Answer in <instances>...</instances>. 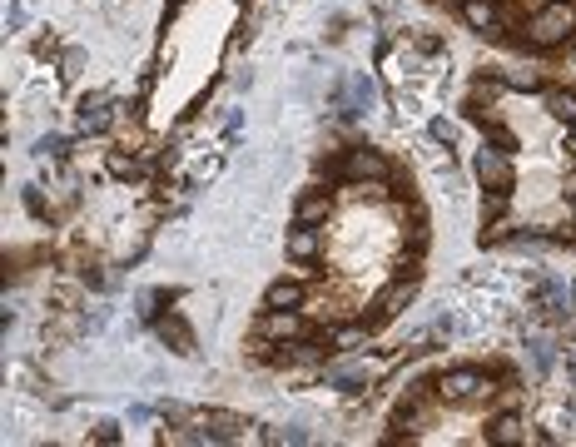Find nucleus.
I'll return each mask as SVG.
<instances>
[{"label": "nucleus", "instance_id": "obj_5", "mask_svg": "<svg viewBox=\"0 0 576 447\" xmlns=\"http://www.w3.org/2000/svg\"><path fill=\"white\" fill-rule=\"evenodd\" d=\"M507 154H512V149H502V145H482V149H477L472 169H477L482 189H512V184H517V169H512V159H507Z\"/></svg>", "mask_w": 576, "mask_h": 447}, {"label": "nucleus", "instance_id": "obj_3", "mask_svg": "<svg viewBox=\"0 0 576 447\" xmlns=\"http://www.w3.org/2000/svg\"><path fill=\"white\" fill-rule=\"evenodd\" d=\"M323 174H333L338 184H358V179H393V159L373 145H348L333 159H318Z\"/></svg>", "mask_w": 576, "mask_h": 447}, {"label": "nucleus", "instance_id": "obj_7", "mask_svg": "<svg viewBox=\"0 0 576 447\" xmlns=\"http://www.w3.org/2000/svg\"><path fill=\"white\" fill-rule=\"evenodd\" d=\"M328 219H333V194L323 184H313L293 199V224H328Z\"/></svg>", "mask_w": 576, "mask_h": 447}, {"label": "nucleus", "instance_id": "obj_28", "mask_svg": "<svg viewBox=\"0 0 576 447\" xmlns=\"http://www.w3.org/2000/svg\"><path fill=\"white\" fill-rule=\"evenodd\" d=\"M80 279H85V284H90V289H105V274H100V269H95V264H90V269H85V274H80Z\"/></svg>", "mask_w": 576, "mask_h": 447}, {"label": "nucleus", "instance_id": "obj_4", "mask_svg": "<svg viewBox=\"0 0 576 447\" xmlns=\"http://www.w3.org/2000/svg\"><path fill=\"white\" fill-rule=\"evenodd\" d=\"M308 333H313V323H308V318H303L298 308H264L249 338H269V343H293V338H308Z\"/></svg>", "mask_w": 576, "mask_h": 447}, {"label": "nucleus", "instance_id": "obj_24", "mask_svg": "<svg viewBox=\"0 0 576 447\" xmlns=\"http://www.w3.org/2000/svg\"><path fill=\"white\" fill-rule=\"evenodd\" d=\"M40 154H45V159H50V154H55V159H65V154H70V140H60V135H45V140H40Z\"/></svg>", "mask_w": 576, "mask_h": 447}, {"label": "nucleus", "instance_id": "obj_1", "mask_svg": "<svg viewBox=\"0 0 576 447\" xmlns=\"http://www.w3.org/2000/svg\"><path fill=\"white\" fill-rule=\"evenodd\" d=\"M522 30H527V35H517V50H527V55H532V50H537V55L562 50L576 35V5L572 0H542V10H532Z\"/></svg>", "mask_w": 576, "mask_h": 447}, {"label": "nucleus", "instance_id": "obj_20", "mask_svg": "<svg viewBox=\"0 0 576 447\" xmlns=\"http://www.w3.org/2000/svg\"><path fill=\"white\" fill-rule=\"evenodd\" d=\"M25 209H30L35 219H50V204H45V194H40V184H30V189H25Z\"/></svg>", "mask_w": 576, "mask_h": 447}, {"label": "nucleus", "instance_id": "obj_21", "mask_svg": "<svg viewBox=\"0 0 576 447\" xmlns=\"http://www.w3.org/2000/svg\"><path fill=\"white\" fill-rule=\"evenodd\" d=\"M264 443H279V447L308 443V433H303V428H274V433H264Z\"/></svg>", "mask_w": 576, "mask_h": 447}, {"label": "nucleus", "instance_id": "obj_9", "mask_svg": "<svg viewBox=\"0 0 576 447\" xmlns=\"http://www.w3.org/2000/svg\"><path fill=\"white\" fill-rule=\"evenodd\" d=\"M413 298H418V269H413V274H403V279H393L383 294L373 298V308H378L383 318H398L403 308H413Z\"/></svg>", "mask_w": 576, "mask_h": 447}, {"label": "nucleus", "instance_id": "obj_30", "mask_svg": "<svg viewBox=\"0 0 576 447\" xmlns=\"http://www.w3.org/2000/svg\"><path fill=\"white\" fill-rule=\"evenodd\" d=\"M572 55H576V35H572Z\"/></svg>", "mask_w": 576, "mask_h": 447}, {"label": "nucleus", "instance_id": "obj_16", "mask_svg": "<svg viewBox=\"0 0 576 447\" xmlns=\"http://www.w3.org/2000/svg\"><path fill=\"white\" fill-rule=\"evenodd\" d=\"M507 209H512V189H482V224L507 219Z\"/></svg>", "mask_w": 576, "mask_h": 447}, {"label": "nucleus", "instance_id": "obj_22", "mask_svg": "<svg viewBox=\"0 0 576 447\" xmlns=\"http://www.w3.org/2000/svg\"><path fill=\"white\" fill-rule=\"evenodd\" d=\"M432 140H437V145H457V125L437 115V120H432Z\"/></svg>", "mask_w": 576, "mask_h": 447}, {"label": "nucleus", "instance_id": "obj_18", "mask_svg": "<svg viewBox=\"0 0 576 447\" xmlns=\"http://www.w3.org/2000/svg\"><path fill=\"white\" fill-rule=\"evenodd\" d=\"M110 130H115V110L110 105H100V110L85 115V135H110Z\"/></svg>", "mask_w": 576, "mask_h": 447}, {"label": "nucleus", "instance_id": "obj_29", "mask_svg": "<svg viewBox=\"0 0 576 447\" xmlns=\"http://www.w3.org/2000/svg\"><path fill=\"white\" fill-rule=\"evenodd\" d=\"M567 159H576V125H567Z\"/></svg>", "mask_w": 576, "mask_h": 447}, {"label": "nucleus", "instance_id": "obj_14", "mask_svg": "<svg viewBox=\"0 0 576 447\" xmlns=\"http://www.w3.org/2000/svg\"><path fill=\"white\" fill-rule=\"evenodd\" d=\"M542 105H547V115H552L557 125H576V90H572V85L547 90V95H542Z\"/></svg>", "mask_w": 576, "mask_h": 447}, {"label": "nucleus", "instance_id": "obj_26", "mask_svg": "<svg viewBox=\"0 0 576 447\" xmlns=\"http://www.w3.org/2000/svg\"><path fill=\"white\" fill-rule=\"evenodd\" d=\"M100 105H110V95H105V90L85 95V100H80V115H90V110H100Z\"/></svg>", "mask_w": 576, "mask_h": 447}, {"label": "nucleus", "instance_id": "obj_23", "mask_svg": "<svg viewBox=\"0 0 576 447\" xmlns=\"http://www.w3.org/2000/svg\"><path fill=\"white\" fill-rule=\"evenodd\" d=\"M90 438H95V443H120L125 433H120V423H115V418H105V423H95V433H90Z\"/></svg>", "mask_w": 576, "mask_h": 447}, {"label": "nucleus", "instance_id": "obj_27", "mask_svg": "<svg viewBox=\"0 0 576 447\" xmlns=\"http://www.w3.org/2000/svg\"><path fill=\"white\" fill-rule=\"evenodd\" d=\"M562 194H567V204H576V164L567 169V179H562Z\"/></svg>", "mask_w": 576, "mask_h": 447}, {"label": "nucleus", "instance_id": "obj_15", "mask_svg": "<svg viewBox=\"0 0 576 447\" xmlns=\"http://www.w3.org/2000/svg\"><path fill=\"white\" fill-rule=\"evenodd\" d=\"M502 80H507V90H517V95L542 90V70H532V65H512V70H502Z\"/></svg>", "mask_w": 576, "mask_h": 447}, {"label": "nucleus", "instance_id": "obj_17", "mask_svg": "<svg viewBox=\"0 0 576 447\" xmlns=\"http://www.w3.org/2000/svg\"><path fill=\"white\" fill-rule=\"evenodd\" d=\"M105 164H110V174H115V179H140V174H144V159H135L130 149H110V159H105Z\"/></svg>", "mask_w": 576, "mask_h": 447}, {"label": "nucleus", "instance_id": "obj_2", "mask_svg": "<svg viewBox=\"0 0 576 447\" xmlns=\"http://www.w3.org/2000/svg\"><path fill=\"white\" fill-rule=\"evenodd\" d=\"M492 393H497V383L477 363H457V368L437 373V398L447 408H482V403H492Z\"/></svg>", "mask_w": 576, "mask_h": 447}, {"label": "nucleus", "instance_id": "obj_12", "mask_svg": "<svg viewBox=\"0 0 576 447\" xmlns=\"http://www.w3.org/2000/svg\"><path fill=\"white\" fill-rule=\"evenodd\" d=\"M482 438H487V443H502V447H522V443H532V428H527L517 413H497Z\"/></svg>", "mask_w": 576, "mask_h": 447}, {"label": "nucleus", "instance_id": "obj_13", "mask_svg": "<svg viewBox=\"0 0 576 447\" xmlns=\"http://www.w3.org/2000/svg\"><path fill=\"white\" fill-rule=\"evenodd\" d=\"M303 303H308V289H303V279H298V274L274 279V284L264 289V308H303Z\"/></svg>", "mask_w": 576, "mask_h": 447}, {"label": "nucleus", "instance_id": "obj_31", "mask_svg": "<svg viewBox=\"0 0 576 447\" xmlns=\"http://www.w3.org/2000/svg\"><path fill=\"white\" fill-rule=\"evenodd\" d=\"M169 5H179V0H169Z\"/></svg>", "mask_w": 576, "mask_h": 447}, {"label": "nucleus", "instance_id": "obj_10", "mask_svg": "<svg viewBox=\"0 0 576 447\" xmlns=\"http://www.w3.org/2000/svg\"><path fill=\"white\" fill-rule=\"evenodd\" d=\"M154 333L169 343V353H179V358H194L199 348H194V328L179 318V313H159L154 318Z\"/></svg>", "mask_w": 576, "mask_h": 447}, {"label": "nucleus", "instance_id": "obj_19", "mask_svg": "<svg viewBox=\"0 0 576 447\" xmlns=\"http://www.w3.org/2000/svg\"><path fill=\"white\" fill-rule=\"evenodd\" d=\"M363 383H368L363 368H338V373H333V388H338V393H363Z\"/></svg>", "mask_w": 576, "mask_h": 447}, {"label": "nucleus", "instance_id": "obj_25", "mask_svg": "<svg viewBox=\"0 0 576 447\" xmlns=\"http://www.w3.org/2000/svg\"><path fill=\"white\" fill-rule=\"evenodd\" d=\"M80 65H85V50H65V80H75Z\"/></svg>", "mask_w": 576, "mask_h": 447}, {"label": "nucleus", "instance_id": "obj_11", "mask_svg": "<svg viewBox=\"0 0 576 447\" xmlns=\"http://www.w3.org/2000/svg\"><path fill=\"white\" fill-rule=\"evenodd\" d=\"M368 338H373V323H338V328H328L333 358H353L358 348H368Z\"/></svg>", "mask_w": 576, "mask_h": 447}, {"label": "nucleus", "instance_id": "obj_8", "mask_svg": "<svg viewBox=\"0 0 576 447\" xmlns=\"http://www.w3.org/2000/svg\"><path fill=\"white\" fill-rule=\"evenodd\" d=\"M457 15L477 35H502V0H457Z\"/></svg>", "mask_w": 576, "mask_h": 447}, {"label": "nucleus", "instance_id": "obj_6", "mask_svg": "<svg viewBox=\"0 0 576 447\" xmlns=\"http://www.w3.org/2000/svg\"><path fill=\"white\" fill-rule=\"evenodd\" d=\"M284 254L288 264H313L323 254V224H293L284 239Z\"/></svg>", "mask_w": 576, "mask_h": 447}]
</instances>
